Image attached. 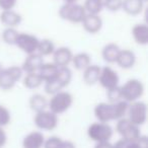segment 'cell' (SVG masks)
Instances as JSON below:
<instances>
[{
	"instance_id": "1",
	"label": "cell",
	"mask_w": 148,
	"mask_h": 148,
	"mask_svg": "<svg viewBox=\"0 0 148 148\" xmlns=\"http://www.w3.org/2000/svg\"><path fill=\"white\" fill-rule=\"evenodd\" d=\"M129 103L125 101H120L117 103H99L93 109V114L97 118V122L101 123H110L112 121H118L122 118L126 117Z\"/></svg>"
},
{
	"instance_id": "2",
	"label": "cell",
	"mask_w": 148,
	"mask_h": 148,
	"mask_svg": "<svg viewBox=\"0 0 148 148\" xmlns=\"http://www.w3.org/2000/svg\"><path fill=\"white\" fill-rule=\"evenodd\" d=\"M73 95L66 90H61L55 95H51L48 99V110L57 116L67 112L73 105Z\"/></svg>"
},
{
	"instance_id": "3",
	"label": "cell",
	"mask_w": 148,
	"mask_h": 148,
	"mask_svg": "<svg viewBox=\"0 0 148 148\" xmlns=\"http://www.w3.org/2000/svg\"><path fill=\"white\" fill-rule=\"evenodd\" d=\"M122 99L127 103L139 101L144 95L145 86L143 82L137 78H132L127 80L123 85L120 86Z\"/></svg>"
},
{
	"instance_id": "4",
	"label": "cell",
	"mask_w": 148,
	"mask_h": 148,
	"mask_svg": "<svg viewBox=\"0 0 148 148\" xmlns=\"http://www.w3.org/2000/svg\"><path fill=\"white\" fill-rule=\"evenodd\" d=\"M58 14L63 21L71 23H81L86 15L82 4L77 3H64L59 8Z\"/></svg>"
},
{
	"instance_id": "5",
	"label": "cell",
	"mask_w": 148,
	"mask_h": 148,
	"mask_svg": "<svg viewBox=\"0 0 148 148\" xmlns=\"http://www.w3.org/2000/svg\"><path fill=\"white\" fill-rule=\"evenodd\" d=\"M23 73L25 72L21 66L13 65L8 68H3V71L0 74V89L4 91L12 89L23 78Z\"/></svg>"
},
{
	"instance_id": "6",
	"label": "cell",
	"mask_w": 148,
	"mask_h": 148,
	"mask_svg": "<svg viewBox=\"0 0 148 148\" xmlns=\"http://www.w3.org/2000/svg\"><path fill=\"white\" fill-rule=\"evenodd\" d=\"M114 135V129L109 123L95 122L87 128V136L93 142L111 141Z\"/></svg>"
},
{
	"instance_id": "7",
	"label": "cell",
	"mask_w": 148,
	"mask_h": 148,
	"mask_svg": "<svg viewBox=\"0 0 148 148\" xmlns=\"http://www.w3.org/2000/svg\"><path fill=\"white\" fill-rule=\"evenodd\" d=\"M126 118L136 126L141 127L147 121V105L140 99L130 103L128 106Z\"/></svg>"
},
{
	"instance_id": "8",
	"label": "cell",
	"mask_w": 148,
	"mask_h": 148,
	"mask_svg": "<svg viewBox=\"0 0 148 148\" xmlns=\"http://www.w3.org/2000/svg\"><path fill=\"white\" fill-rule=\"evenodd\" d=\"M116 132L127 141H135L142 135L140 127L130 122L126 117L116 121Z\"/></svg>"
},
{
	"instance_id": "9",
	"label": "cell",
	"mask_w": 148,
	"mask_h": 148,
	"mask_svg": "<svg viewBox=\"0 0 148 148\" xmlns=\"http://www.w3.org/2000/svg\"><path fill=\"white\" fill-rule=\"evenodd\" d=\"M34 123L36 127L41 131H53L57 128L59 123V118L56 114L49 110L36 113L34 117Z\"/></svg>"
},
{
	"instance_id": "10",
	"label": "cell",
	"mask_w": 148,
	"mask_h": 148,
	"mask_svg": "<svg viewBox=\"0 0 148 148\" xmlns=\"http://www.w3.org/2000/svg\"><path fill=\"white\" fill-rule=\"evenodd\" d=\"M103 88L106 90H110L112 88L120 86V77L116 70H114L111 66H103L101 69L99 82Z\"/></svg>"
},
{
	"instance_id": "11",
	"label": "cell",
	"mask_w": 148,
	"mask_h": 148,
	"mask_svg": "<svg viewBox=\"0 0 148 148\" xmlns=\"http://www.w3.org/2000/svg\"><path fill=\"white\" fill-rule=\"evenodd\" d=\"M40 40L35 35L29 33H19L15 41V45L27 55L37 53Z\"/></svg>"
},
{
	"instance_id": "12",
	"label": "cell",
	"mask_w": 148,
	"mask_h": 148,
	"mask_svg": "<svg viewBox=\"0 0 148 148\" xmlns=\"http://www.w3.org/2000/svg\"><path fill=\"white\" fill-rule=\"evenodd\" d=\"M81 25H82L83 29L86 33L90 34V35H95L103 29V21L99 14H88V13H86Z\"/></svg>"
},
{
	"instance_id": "13",
	"label": "cell",
	"mask_w": 148,
	"mask_h": 148,
	"mask_svg": "<svg viewBox=\"0 0 148 148\" xmlns=\"http://www.w3.org/2000/svg\"><path fill=\"white\" fill-rule=\"evenodd\" d=\"M73 52L68 47H59L56 48L53 53V63H55L58 67H68L71 64Z\"/></svg>"
},
{
	"instance_id": "14",
	"label": "cell",
	"mask_w": 148,
	"mask_h": 148,
	"mask_svg": "<svg viewBox=\"0 0 148 148\" xmlns=\"http://www.w3.org/2000/svg\"><path fill=\"white\" fill-rule=\"evenodd\" d=\"M136 55L133 51L129 49H121L119 55H118L116 64L122 69H131L136 64Z\"/></svg>"
},
{
	"instance_id": "15",
	"label": "cell",
	"mask_w": 148,
	"mask_h": 148,
	"mask_svg": "<svg viewBox=\"0 0 148 148\" xmlns=\"http://www.w3.org/2000/svg\"><path fill=\"white\" fill-rule=\"evenodd\" d=\"M43 63H44V57H42L38 53H34L27 56V58L23 62V65L21 67L25 73L38 72L40 67L43 65Z\"/></svg>"
},
{
	"instance_id": "16",
	"label": "cell",
	"mask_w": 148,
	"mask_h": 148,
	"mask_svg": "<svg viewBox=\"0 0 148 148\" xmlns=\"http://www.w3.org/2000/svg\"><path fill=\"white\" fill-rule=\"evenodd\" d=\"M45 136L41 131H32L23 137V148H43L45 142Z\"/></svg>"
},
{
	"instance_id": "17",
	"label": "cell",
	"mask_w": 148,
	"mask_h": 148,
	"mask_svg": "<svg viewBox=\"0 0 148 148\" xmlns=\"http://www.w3.org/2000/svg\"><path fill=\"white\" fill-rule=\"evenodd\" d=\"M23 17L18 12L11 9V10H3L0 12V23L5 27H16L21 25Z\"/></svg>"
},
{
	"instance_id": "18",
	"label": "cell",
	"mask_w": 148,
	"mask_h": 148,
	"mask_svg": "<svg viewBox=\"0 0 148 148\" xmlns=\"http://www.w3.org/2000/svg\"><path fill=\"white\" fill-rule=\"evenodd\" d=\"M101 67L97 64H90L88 67L83 70L82 79L86 85H95L99 82V74H101Z\"/></svg>"
},
{
	"instance_id": "19",
	"label": "cell",
	"mask_w": 148,
	"mask_h": 148,
	"mask_svg": "<svg viewBox=\"0 0 148 148\" xmlns=\"http://www.w3.org/2000/svg\"><path fill=\"white\" fill-rule=\"evenodd\" d=\"M131 34L136 44L140 46L148 44V25L146 23H136L132 27Z\"/></svg>"
},
{
	"instance_id": "20",
	"label": "cell",
	"mask_w": 148,
	"mask_h": 148,
	"mask_svg": "<svg viewBox=\"0 0 148 148\" xmlns=\"http://www.w3.org/2000/svg\"><path fill=\"white\" fill-rule=\"evenodd\" d=\"M121 48L116 43H109L103 48L101 50V57L103 61L109 64H114L117 61L118 55H119Z\"/></svg>"
},
{
	"instance_id": "21",
	"label": "cell",
	"mask_w": 148,
	"mask_h": 148,
	"mask_svg": "<svg viewBox=\"0 0 148 148\" xmlns=\"http://www.w3.org/2000/svg\"><path fill=\"white\" fill-rule=\"evenodd\" d=\"M144 2L142 0H123L122 9L129 15H138L143 11Z\"/></svg>"
},
{
	"instance_id": "22",
	"label": "cell",
	"mask_w": 148,
	"mask_h": 148,
	"mask_svg": "<svg viewBox=\"0 0 148 148\" xmlns=\"http://www.w3.org/2000/svg\"><path fill=\"white\" fill-rule=\"evenodd\" d=\"M29 106L33 112L39 113L48 109V99L42 93H35L29 97Z\"/></svg>"
},
{
	"instance_id": "23",
	"label": "cell",
	"mask_w": 148,
	"mask_h": 148,
	"mask_svg": "<svg viewBox=\"0 0 148 148\" xmlns=\"http://www.w3.org/2000/svg\"><path fill=\"white\" fill-rule=\"evenodd\" d=\"M58 69H59V67L53 62H48V63L44 62L43 65L40 67L38 73L40 74V76L42 77L44 82H46V81H49L51 79L55 78L56 75H57Z\"/></svg>"
},
{
	"instance_id": "24",
	"label": "cell",
	"mask_w": 148,
	"mask_h": 148,
	"mask_svg": "<svg viewBox=\"0 0 148 148\" xmlns=\"http://www.w3.org/2000/svg\"><path fill=\"white\" fill-rule=\"evenodd\" d=\"M71 64L76 70L83 71L85 68L88 67L91 64V57L86 52H79V53L73 55Z\"/></svg>"
},
{
	"instance_id": "25",
	"label": "cell",
	"mask_w": 148,
	"mask_h": 148,
	"mask_svg": "<svg viewBox=\"0 0 148 148\" xmlns=\"http://www.w3.org/2000/svg\"><path fill=\"white\" fill-rule=\"evenodd\" d=\"M23 84L27 89H38L44 84V81L38 72L25 73L23 76Z\"/></svg>"
},
{
	"instance_id": "26",
	"label": "cell",
	"mask_w": 148,
	"mask_h": 148,
	"mask_svg": "<svg viewBox=\"0 0 148 148\" xmlns=\"http://www.w3.org/2000/svg\"><path fill=\"white\" fill-rule=\"evenodd\" d=\"M55 50H56V46L52 40L43 39V40H40L37 53L39 55H41L42 57H47V56L53 55Z\"/></svg>"
},
{
	"instance_id": "27",
	"label": "cell",
	"mask_w": 148,
	"mask_h": 148,
	"mask_svg": "<svg viewBox=\"0 0 148 148\" xmlns=\"http://www.w3.org/2000/svg\"><path fill=\"white\" fill-rule=\"evenodd\" d=\"M103 4L105 0H85L82 5L88 14H99L103 9Z\"/></svg>"
},
{
	"instance_id": "28",
	"label": "cell",
	"mask_w": 148,
	"mask_h": 148,
	"mask_svg": "<svg viewBox=\"0 0 148 148\" xmlns=\"http://www.w3.org/2000/svg\"><path fill=\"white\" fill-rule=\"evenodd\" d=\"M56 79L61 83L63 88L67 87L72 80V71L69 67H59Z\"/></svg>"
},
{
	"instance_id": "29",
	"label": "cell",
	"mask_w": 148,
	"mask_h": 148,
	"mask_svg": "<svg viewBox=\"0 0 148 148\" xmlns=\"http://www.w3.org/2000/svg\"><path fill=\"white\" fill-rule=\"evenodd\" d=\"M18 34L19 32L16 29V27H5L1 35V39L6 45L14 46Z\"/></svg>"
},
{
	"instance_id": "30",
	"label": "cell",
	"mask_w": 148,
	"mask_h": 148,
	"mask_svg": "<svg viewBox=\"0 0 148 148\" xmlns=\"http://www.w3.org/2000/svg\"><path fill=\"white\" fill-rule=\"evenodd\" d=\"M44 89H45V92L49 95H53L55 93L59 92V91L63 90V86L61 85V83L55 78L51 79L49 81H46L44 82Z\"/></svg>"
},
{
	"instance_id": "31",
	"label": "cell",
	"mask_w": 148,
	"mask_h": 148,
	"mask_svg": "<svg viewBox=\"0 0 148 148\" xmlns=\"http://www.w3.org/2000/svg\"><path fill=\"white\" fill-rule=\"evenodd\" d=\"M11 121V114L10 111L5 106L0 103V127L4 128Z\"/></svg>"
},
{
	"instance_id": "32",
	"label": "cell",
	"mask_w": 148,
	"mask_h": 148,
	"mask_svg": "<svg viewBox=\"0 0 148 148\" xmlns=\"http://www.w3.org/2000/svg\"><path fill=\"white\" fill-rule=\"evenodd\" d=\"M63 139L58 136H51L45 139L43 148H61Z\"/></svg>"
},
{
	"instance_id": "33",
	"label": "cell",
	"mask_w": 148,
	"mask_h": 148,
	"mask_svg": "<svg viewBox=\"0 0 148 148\" xmlns=\"http://www.w3.org/2000/svg\"><path fill=\"white\" fill-rule=\"evenodd\" d=\"M123 0H105L103 8L108 9L111 12H117L122 9Z\"/></svg>"
},
{
	"instance_id": "34",
	"label": "cell",
	"mask_w": 148,
	"mask_h": 148,
	"mask_svg": "<svg viewBox=\"0 0 148 148\" xmlns=\"http://www.w3.org/2000/svg\"><path fill=\"white\" fill-rule=\"evenodd\" d=\"M107 97H108V103H111L122 101L120 86L112 88V89H110V90H107Z\"/></svg>"
},
{
	"instance_id": "35",
	"label": "cell",
	"mask_w": 148,
	"mask_h": 148,
	"mask_svg": "<svg viewBox=\"0 0 148 148\" xmlns=\"http://www.w3.org/2000/svg\"><path fill=\"white\" fill-rule=\"evenodd\" d=\"M17 0H0V9L3 10H11L15 7Z\"/></svg>"
},
{
	"instance_id": "36",
	"label": "cell",
	"mask_w": 148,
	"mask_h": 148,
	"mask_svg": "<svg viewBox=\"0 0 148 148\" xmlns=\"http://www.w3.org/2000/svg\"><path fill=\"white\" fill-rule=\"evenodd\" d=\"M7 142V135L5 132L4 128L0 127V148H2L5 146Z\"/></svg>"
},
{
	"instance_id": "37",
	"label": "cell",
	"mask_w": 148,
	"mask_h": 148,
	"mask_svg": "<svg viewBox=\"0 0 148 148\" xmlns=\"http://www.w3.org/2000/svg\"><path fill=\"white\" fill-rule=\"evenodd\" d=\"M95 148H113V144L111 143V141L97 142L95 145Z\"/></svg>"
},
{
	"instance_id": "38",
	"label": "cell",
	"mask_w": 148,
	"mask_h": 148,
	"mask_svg": "<svg viewBox=\"0 0 148 148\" xmlns=\"http://www.w3.org/2000/svg\"><path fill=\"white\" fill-rule=\"evenodd\" d=\"M61 148H76V145L74 142L70 141V140H63Z\"/></svg>"
},
{
	"instance_id": "39",
	"label": "cell",
	"mask_w": 148,
	"mask_h": 148,
	"mask_svg": "<svg viewBox=\"0 0 148 148\" xmlns=\"http://www.w3.org/2000/svg\"><path fill=\"white\" fill-rule=\"evenodd\" d=\"M64 3H77L79 0H63Z\"/></svg>"
},
{
	"instance_id": "40",
	"label": "cell",
	"mask_w": 148,
	"mask_h": 148,
	"mask_svg": "<svg viewBox=\"0 0 148 148\" xmlns=\"http://www.w3.org/2000/svg\"><path fill=\"white\" fill-rule=\"evenodd\" d=\"M2 71H3V67H2V65H1V63H0V74H1Z\"/></svg>"
},
{
	"instance_id": "41",
	"label": "cell",
	"mask_w": 148,
	"mask_h": 148,
	"mask_svg": "<svg viewBox=\"0 0 148 148\" xmlns=\"http://www.w3.org/2000/svg\"><path fill=\"white\" fill-rule=\"evenodd\" d=\"M142 1H143V2H144V3H145V2H146V1H147V0H142Z\"/></svg>"
}]
</instances>
